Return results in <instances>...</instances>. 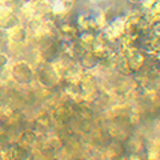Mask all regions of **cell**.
<instances>
[{"label": "cell", "mask_w": 160, "mask_h": 160, "mask_svg": "<svg viewBox=\"0 0 160 160\" xmlns=\"http://www.w3.org/2000/svg\"><path fill=\"white\" fill-rule=\"evenodd\" d=\"M35 79L44 88H52L60 80V75L52 63L40 60L35 68Z\"/></svg>", "instance_id": "1"}, {"label": "cell", "mask_w": 160, "mask_h": 160, "mask_svg": "<svg viewBox=\"0 0 160 160\" xmlns=\"http://www.w3.org/2000/svg\"><path fill=\"white\" fill-rule=\"evenodd\" d=\"M76 24L80 31L84 32H91V33H99L102 31V23L98 18V13H91L86 12L79 15L76 19Z\"/></svg>", "instance_id": "5"}, {"label": "cell", "mask_w": 160, "mask_h": 160, "mask_svg": "<svg viewBox=\"0 0 160 160\" xmlns=\"http://www.w3.org/2000/svg\"><path fill=\"white\" fill-rule=\"evenodd\" d=\"M51 13L56 20L67 19L75 6V0H49Z\"/></svg>", "instance_id": "6"}, {"label": "cell", "mask_w": 160, "mask_h": 160, "mask_svg": "<svg viewBox=\"0 0 160 160\" xmlns=\"http://www.w3.org/2000/svg\"><path fill=\"white\" fill-rule=\"evenodd\" d=\"M72 115V111L71 108H69L67 104H62V106L56 107V109H55L53 112V118L56 122H60V123H67L69 118H71Z\"/></svg>", "instance_id": "8"}, {"label": "cell", "mask_w": 160, "mask_h": 160, "mask_svg": "<svg viewBox=\"0 0 160 160\" xmlns=\"http://www.w3.org/2000/svg\"><path fill=\"white\" fill-rule=\"evenodd\" d=\"M131 4H133V6H140V3L143 2V0H128Z\"/></svg>", "instance_id": "11"}, {"label": "cell", "mask_w": 160, "mask_h": 160, "mask_svg": "<svg viewBox=\"0 0 160 160\" xmlns=\"http://www.w3.org/2000/svg\"><path fill=\"white\" fill-rule=\"evenodd\" d=\"M7 40H8L9 47L24 48L28 44L29 40H31V36H29L28 28L24 27L23 24H19L15 28L7 31Z\"/></svg>", "instance_id": "4"}, {"label": "cell", "mask_w": 160, "mask_h": 160, "mask_svg": "<svg viewBox=\"0 0 160 160\" xmlns=\"http://www.w3.org/2000/svg\"><path fill=\"white\" fill-rule=\"evenodd\" d=\"M147 55L144 51H142L140 48L133 49L132 52H129L126 59H127V64H128V68L131 73L133 72H140L142 69L146 67L147 64Z\"/></svg>", "instance_id": "7"}, {"label": "cell", "mask_w": 160, "mask_h": 160, "mask_svg": "<svg viewBox=\"0 0 160 160\" xmlns=\"http://www.w3.org/2000/svg\"><path fill=\"white\" fill-rule=\"evenodd\" d=\"M9 76L18 84H29L35 80V68L27 60H18L9 68Z\"/></svg>", "instance_id": "2"}, {"label": "cell", "mask_w": 160, "mask_h": 160, "mask_svg": "<svg viewBox=\"0 0 160 160\" xmlns=\"http://www.w3.org/2000/svg\"><path fill=\"white\" fill-rule=\"evenodd\" d=\"M151 56H153V60H155V62H156L158 64H159V66H160V47L156 49V51H155L152 55H151Z\"/></svg>", "instance_id": "10"}, {"label": "cell", "mask_w": 160, "mask_h": 160, "mask_svg": "<svg viewBox=\"0 0 160 160\" xmlns=\"http://www.w3.org/2000/svg\"><path fill=\"white\" fill-rule=\"evenodd\" d=\"M19 24H22V16L15 7L0 4V29L9 31Z\"/></svg>", "instance_id": "3"}, {"label": "cell", "mask_w": 160, "mask_h": 160, "mask_svg": "<svg viewBox=\"0 0 160 160\" xmlns=\"http://www.w3.org/2000/svg\"><path fill=\"white\" fill-rule=\"evenodd\" d=\"M9 63V58L6 53H0V71H3L7 67V64Z\"/></svg>", "instance_id": "9"}]
</instances>
